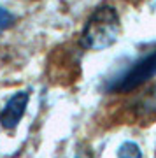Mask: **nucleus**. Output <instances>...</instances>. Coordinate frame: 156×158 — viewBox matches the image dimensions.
Segmentation results:
<instances>
[{
    "label": "nucleus",
    "mask_w": 156,
    "mask_h": 158,
    "mask_svg": "<svg viewBox=\"0 0 156 158\" xmlns=\"http://www.w3.org/2000/svg\"><path fill=\"white\" fill-rule=\"evenodd\" d=\"M119 32H121V19L117 9L111 4H104L96 7L88 18L79 37V44L83 49L89 51L107 49L117 40Z\"/></svg>",
    "instance_id": "nucleus-1"
},
{
    "label": "nucleus",
    "mask_w": 156,
    "mask_h": 158,
    "mask_svg": "<svg viewBox=\"0 0 156 158\" xmlns=\"http://www.w3.org/2000/svg\"><path fill=\"white\" fill-rule=\"evenodd\" d=\"M153 77H156V49L137 60L123 76L112 81L111 85H107L105 90L109 93H130L146 85Z\"/></svg>",
    "instance_id": "nucleus-2"
},
{
    "label": "nucleus",
    "mask_w": 156,
    "mask_h": 158,
    "mask_svg": "<svg viewBox=\"0 0 156 158\" xmlns=\"http://www.w3.org/2000/svg\"><path fill=\"white\" fill-rule=\"evenodd\" d=\"M28 102H30V91L21 90L12 93V97L6 102V106L0 113V127L4 130H14L21 123L23 116L27 113Z\"/></svg>",
    "instance_id": "nucleus-3"
},
{
    "label": "nucleus",
    "mask_w": 156,
    "mask_h": 158,
    "mask_svg": "<svg viewBox=\"0 0 156 158\" xmlns=\"http://www.w3.org/2000/svg\"><path fill=\"white\" fill-rule=\"evenodd\" d=\"M137 114H139L140 118H147V116H154L156 114V86L137 106Z\"/></svg>",
    "instance_id": "nucleus-4"
},
{
    "label": "nucleus",
    "mask_w": 156,
    "mask_h": 158,
    "mask_svg": "<svg viewBox=\"0 0 156 158\" xmlns=\"http://www.w3.org/2000/svg\"><path fill=\"white\" fill-rule=\"evenodd\" d=\"M117 158H144V153L135 141H125L117 148Z\"/></svg>",
    "instance_id": "nucleus-5"
},
{
    "label": "nucleus",
    "mask_w": 156,
    "mask_h": 158,
    "mask_svg": "<svg viewBox=\"0 0 156 158\" xmlns=\"http://www.w3.org/2000/svg\"><path fill=\"white\" fill-rule=\"evenodd\" d=\"M14 23H16V16L7 11L6 7L0 6V34L9 30L11 27H14Z\"/></svg>",
    "instance_id": "nucleus-6"
},
{
    "label": "nucleus",
    "mask_w": 156,
    "mask_h": 158,
    "mask_svg": "<svg viewBox=\"0 0 156 158\" xmlns=\"http://www.w3.org/2000/svg\"><path fill=\"white\" fill-rule=\"evenodd\" d=\"M74 158H95V156H93V151H91L88 146H79L77 149H76Z\"/></svg>",
    "instance_id": "nucleus-7"
}]
</instances>
